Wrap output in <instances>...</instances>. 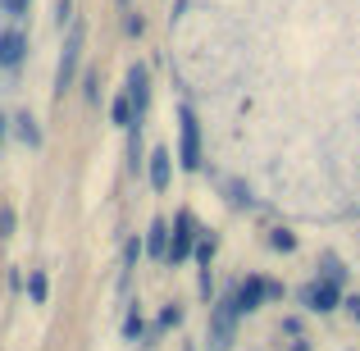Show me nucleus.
Instances as JSON below:
<instances>
[{"label":"nucleus","instance_id":"9b49d317","mask_svg":"<svg viewBox=\"0 0 360 351\" xmlns=\"http://www.w3.org/2000/svg\"><path fill=\"white\" fill-rule=\"evenodd\" d=\"M46 297H51V279H46V269H32L27 274V301H32V306H46Z\"/></svg>","mask_w":360,"mask_h":351},{"label":"nucleus","instance_id":"aec40b11","mask_svg":"<svg viewBox=\"0 0 360 351\" xmlns=\"http://www.w3.org/2000/svg\"><path fill=\"white\" fill-rule=\"evenodd\" d=\"M5 128H9V119H5V115H0V141H5Z\"/></svg>","mask_w":360,"mask_h":351},{"label":"nucleus","instance_id":"7ed1b4c3","mask_svg":"<svg viewBox=\"0 0 360 351\" xmlns=\"http://www.w3.org/2000/svg\"><path fill=\"white\" fill-rule=\"evenodd\" d=\"M78 55H82V27H73L69 42H64V55H60V73H55V96L73 87V73H78Z\"/></svg>","mask_w":360,"mask_h":351},{"label":"nucleus","instance_id":"4468645a","mask_svg":"<svg viewBox=\"0 0 360 351\" xmlns=\"http://www.w3.org/2000/svg\"><path fill=\"white\" fill-rule=\"evenodd\" d=\"M269 242H274V251H292V246H297V237H292L288 229H278V233L269 237Z\"/></svg>","mask_w":360,"mask_h":351},{"label":"nucleus","instance_id":"dca6fc26","mask_svg":"<svg viewBox=\"0 0 360 351\" xmlns=\"http://www.w3.org/2000/svg\"><path fill=\"white\" fill-rule=\"evenodd\" d=\"M123 333H128V338H141V315H137V310L128 315V324H123Z\"/></svg>","mask_w":360,"mask_h":351},{"label":"nucleus","instance_id":"ddd939ff","mask_svg":"<svg viewBox=\"0 0 360 351\" xmlns=\"http://www.w3.org/2000/svg\"><path fill=\"white\" fill-rule=\"evenodd\" d=\"M14 123H18V137H23L27 146H41V132H37V119L32 115H18Z\"/></svg>","mask_w":360,"mask_h":351},{"label":"nucleus","instance_id":"a211bd4d","mask_svg":"<svg viewBox=\"0 0 360 351\" xmlns=\"http://www.w3.org/2000/svg\"><path fill=\"white\" fill-rule=\"evenodd\" d=\"M324 279H333V283L342 279V269H338V260H333V255H324Z\"/></svg>","mask_w":360,"mask_h":351},{"label":"nucleus","instance_id":"1a4fd4ad","mask_svg":"<svg viewBox=\"0 0 360 351\" xmlns=\"http://www.w3.org/2000/svg\"><path fill=\"white\" fill-rule=\"evenodd\" d=\"M233 315H238V301H224V306L214 310V347H224L233 338Z\"/></svg>","mask_w":360,"mask_h":351},{"label":"nucleus","instance_id":"f257e3e1","mask_svg":"<svg viewBox=\"0 0 360 351\" xmlns=\"http://www.w3.org/2000/svg\"><path fill=\"white\" fill-rule=\"evenodd\" d=\"M178 123H183V146H178V165L183 169H201V123H196L192 110H178Z\"/></svg>","mask_w":360,"mask_h":351},{"label":"nucleus","instance_id":"6e6552de","mask_svg":"<svg viewBox=\"0 0 360 351\" xmlns=\"http://www.w3.org/2000/svg\"><path fill=\"white\" fill-rule=\"evenodd\" d=\"M146 178H150V187H155V192H165V187H169V178H174V155H169V151H150Z\"/></svg>","mask_w":360,"mask_h":351},{"label":"nucleus","instance_id":"f3484780","mask_svg":"<svg viewBox=\"0 0 360 351\" xmlns=\"http://www.w3.org/2000/svg\"><path fill=\"white\" fill-rule=\"evenodd\" d=\"M178 319H183V310H178V306H169V310H165V315H160V324H165V328H174V324H178Z\"/></svg>","mask_w":360,"mask_h":351},{"label":"nucleus","instance_id":"412c9836","mask_svg":"<svg viewBox=\"0 0 360 351\" xmlns=\"http://www.w3.org/2000/svg\"><path fill=\"white\" fill-rule=\"evenodd\" d=\"M352 310H356V319H360V297H356V301H352Z\"/></svg>","mask_w":360,"mask_h":351},{"label":"nucleus","instance_id":"423d86ee","mask_svg":"<svg viewBox=\"0 0 360 351\" xmlns=\"http://www.w3.org/2000/svg\"><path fill=\"white\" fill-rule=\"evenodd\" d=\"M27 55V37L18 32V27H9V32H0V69H18Z\"/></svg>","mask_w":360,"mask_h":351},{"label":"nucleus","instance_id":"20e7f679","mask_svg":"<svg viewBox=\"0 0 360 351\" xmlns=\"http://www.w3.org/2000/svg\"><path fill=\"white\" fill-rule=\"evenodd\" d=\"M128 101H132V128H141L146 106H150V73H146V64H132V73H128Z\"/></svg>","mask_w":360,"mask_h":351},{"label":"nucleus","instance_id":"9d476101","mask_svg":"<svg viewBox=\"0 0 360 351\" xmlns=\"http://www.w3.org/2000/svg\"><path fill=\"white\" fill-rule=\"evenodd\" d=\"M146 251L150 255H155V260H165V255H169V224H150V233H146Z\"/></svg>","mask_w":360,"mask_h":351},{"label":"nucleus","instance_id":"6ab92c4d","mask_svg":"<svg viewBox=\"0 0 360 351\" xmlns=\"http://www.w3.org/2000/svg\"><path fill=\"white\" fill-rule=\"evenodd\" d=\"M0 5H5L9 14H27V0H0Z\"/></svg>","mask_w":360,"mask_h":351},{"label":"nucleus","instance_id":"4be33fe9","mask_svg":"<svg viewBox=\"0 0 360 351\" xmlns=\"http://www.w3.org/2000/svg\"><path fill=\"white\" fill-rule=\"evenodd\" d=\"M123 5H128V0H123Z\"/></svg>","mask_w":360,"mask_h":351},{"label":"nucleus","instance_id":"0eeeda50","mask_svg":"<svg viewBox=\"0 0 360 351\" xmlns=\"http://www.w3.org/2000/svg\"><path fill=\"white\" fill-rule=\"evenodd\" d=\"M301 301H306L310 310H333V306H338V283H333V279L310 283V288L301 292Z\"/></svg>","mask_w":360,"mask_h":351},{"label":"nucleus","instance_id":"f03ea898","mask_svg":"<svg viewBox=\"0 0 360 351\" xmlns=\"http://www.w3.org/2000/svg\"><path fill=\"white\" fill-rule=\"evenodd\" d=\"M196 251V219H192V215H178V219H174V233H169V255H165V260H187V255H192Z\"/></svg>","mask_w":360,"mask_h":351},{"label":"nucleus","instance_id":"f8f14e48","mask_svg":"<svg viewBox=\"0 0 360 351\" xmlns=\"http://www.w3.org/2000/svg\"><path fill=\"white\" fill-rule=\"evenodd\" d=\"M110 119H115L119 128H132V101H128V91H123V96H115V106H110Z\"/></svg>","mask_w":360,"mask_h":351},{"label":"nucleus","instance_id":"2eb2a0df","mask_svg":"<svg viewBox=\"0 0 360 351\" xmlns=\"http://www.w3.org/2000/svg\"><path fill=\"white\" fill-rule=\"evenodd\" d=\"M210 255H214V242H205V237H201V242H196V260L210 264Z\"/></svg>","mask_w":360,"mask_h":351},{"label":"nucleus","instance_id":"39448f33","mask_svg":"<svg viewBox=\"0 0 360 351\" xmlns=\"http://www.w3.org/2000/svg\"><path fill=\"white\" fill-rule=\"evenodd\" d=\"M264 297H283V288H274V283H264V279H255V274H251V279L238 288V297H233V301H238V310H255Z\"/></svg>","mask_w":360,"mask_h":351}]
</instances>
